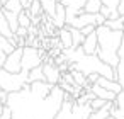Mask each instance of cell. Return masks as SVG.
Returning <instances> with one entry per match:
<instances>
[{
  "label": "cell",
  "mask_w": 124,
  "mask_h": 119,
  "mask_svg": "<svg viewBox=\"0 0 124 119\" xmlns=\"http://www.w3.org/2000/svg\"><path fill=\"white\" fill-rule=\"evenodd\" d=\"M27 83V71L21 73H9L5 70H0V90H5L7 94L19 92Z\"/></svg>",
  "instance_id": "3957f363"
},
{
  "label": "cell",
  "mask_w": 124,
  "mask_h": 119,
  "mask_svg": "<svg viewBox=\"0 0 124 119\" xmlns=\"http://www.w3.org/2000/svg\"><path fill=\"white\" fill-rule=\"evenodd\" d=\"M97 48H99V41H97V32H90L85 36L83 43H82V49L85 55H95L97 53Z\"/></svg>",
  "instance_id": "9c48e42d"
},
{
  "label": "cell",
  "mask_w": 124,
  "mask_h": 119,
  "mask_svg": "<svg viewBox=\"0 0 124 119\" xmlns=\"http://www.w3.org/2000/svg\"><path fill=\"white\" fill-rule=\"evenodd\" d=\"M56 32H58V39H60V43H61L63 49L73 48V39H71V32H70V29H68L66 26H65V27H61V29H58Z\"/></svg>",
  "instance_id": "5bb4252c"
},
{
  "label": "cell",
  "mask_w": 124,
  "mask_h": 119,
  "mask_svg": "<svg viewBox=\"0 0 124 119\" xmlns=\"http://www.w3.org/2000/svg\"><path fill=\"white\" fill-rule=\"evenodd\" d=\"M121 17H122V21H124V16H121Z\"/></svg>",
  "instance_id": "d590c367"
},
{
  "label": "cell",
  "mask_w": 124,
  "mask_h": 119,
  "mask_svg": "<svg viewBox=\"0 0 124 119\" xmlns=\"http://www.w3.org/2000/svg\"><path fill=\"white\" fill-rule=\"evenodd\" d=\"M51 22L56 29H61L66 26V10H65V5L61 2L56 4V10H54V16L51 17Z\"/></svg>",
  "instance_id": "30bf717a"
},
{
  "label": "cell",
  "mask_w": 124,
  "mask_h": 119,
  "mask_svg": "<svg viewBox=\"0 0 124 119\" xmlns=\"http://www.w3.org/2000/svg\"><path fill=\"white\" fill-rule=\"evenodd\" d=\"M12 116H14L12 107H10L9 104H5V105H4V111H2V114H0V119H12Z\"/></svg>",
  "instance_id": "4316f807"
},
{
  "label": "cell",
  "mask_w": 124,
  "mask_h": 119,
  "mask_svg": "<svg viewBox=\"0 0 124 119\" xmlns=\"http://www.w3.org/2000/svg\"><path fill=\"white\" fill-rule=\"evenodd\" d=\"M39 4H41V9H43V14L48 16L49 19L54 16V10H56V0H39Z\"/></svg>",
  "instance_id": "2e32d148"
},
{
  "label": "cell",
  "mask_w": 124,
  "mask_h": 119,
  "mask_svg": "<svg viewBox=\"0 0 124 119\" xmlns=\"http://www.w3.org/2000/svg\"><path fill=\"white\" fill-rule=\"evenodd\" d=\"M102 5H104L102 0H87L85 7H83V12H87V14H99Z\"/></svg>",
  "instance_id": "d6986e66"
},
{
  "label": "cell",
  "mask_w": 124,
  "mask_h": 119,
  "mask_svg": "<svg viewBox=\"0 0 124 119\" xmlns=\"http://www.w3.org/2000/svg\"><path fill=\"white\" fill-rule=\"evenodd\" d=\"M43 73H44V80L51 85H58L61 82V71L58 68V65L54 63L53 58H44L43 61Z\"/></svg>",
  "instance_id": "5b68a950"
},
{
  "label": "cell",
  "mask_w": 124,
  "mask_h": 119,
  "mask_svg": "<svg viewBox=\"0 0 124 119\" xmlns=\"http://www.w3.org/2000/svg\"><path fill=\"white\" fill-rule=\"evenodd\" d=\"M104 26H107V27L112 29V31H124V21H122V17H117V19H105Z\"/></svg>",
  "instance_id": "7402d4cb"
},
{
  "label": "cell",
  "mask_w": 124,
  "mask_h": 119,
  "mask_svg": "<svg viewBox=\"0 0 124 119\" xmlns=\"http://www.w3.org/2000/svg\"><path fill=\"white\" fill-rule=\"evenodd\" d=\"M71 68L82 71L85 77L90 75V73H97L100 77H105V78H112L116 80V73H114V68L109 66L107 63H104L97 55H83L77 63H70Z\"/></svg>",
  "instance_id": "7a4b0ae2"
},
{
  "label": "cell",
  "mask_w": 124,
  "mask_h": 119,
  "mask_svg": "<svg viewBox=\"0 0 124 119\" xmlns=\"http://www.w3.org/2000/svg\"><path fill=\"white\" fill-rule=\"evenodd\" d=\"M110 12H114V10H110V9H109V7H105V5H102V7H100V14H102L105 19H109V17H110Z\"/></svg>",
  "instance_id": "f546056e"
},
{
  "label": "cell",
  "mask_w": 124,
  "mask_h": 119,
  "mask_svg": "<svg viewBox=\"0 0 124 119\" xmlns=\"http://www.w3.org/2000/svg\"><path fill=\"white\" fill-rule=\"evenodd\" d=\"M56 2H61V0H56Z\"/></svg>",
  "instance_id": "8d00e7d4"
},
{
  "label": "cell",
  "mask_w": 124,
  "mask_h": 119,
  "mask_svg": "<svg viewBox=\"0 0 124 119\" xmlns=\"http://www.w3.org/2000/svg\"><path fill=\"white\" fill-rule=\"evenodd\" d=\"M29 16H31V21L34 17H41L43 16V9H41V4H39V0H32L31 2V7L27 9Z\"/></svg>",
  "instance_id": "cb8c5ba5"
},
{
  "label": "cell",
  "mask_w": 124,
  "mask_h": 119,
  "mask_svg": "<svg viewBox=\"0 0 124 119\" xmlns=\"http://www.w3.org/2000/svg\"><path fill=\"white\" fill-rule=\"evenodd\" d=\"M2 9L4 10H9V12H14V14H19V12L24 10L22 5H21V0H7Z\"/></svg>",
  "instance_id": "ffe728a7"
},
{
  "label": "cell",
  "mask_w": 124,
  "mask_h": 119,
  "mask_svg": "<svg viewBox=\"0 0 124 119\" xmlns=\"http://www.w3.org/2000/svg\"><path fill=\"white\" fill-rule=\"evenodd\" d=\"M51 88H53V85L48 83V82H44V80L29 83V92H31V95L36 97V99H41V100L46 99V97L51 94Z\"/></svg>",
  "instance_id": "ba28073f"
},
{
  "label": "cell",
  "mask_w": 124,
  "mask_h": 119,
  "mask_svg": "<svg viewBox=\"0 0 124 119\" xmlns=\"http://www.w3.org/2000/svg\"><path fill=\"white\" fill-rule=\"evenodd\" d=\"M0 36H4L5 39H10L14 36V32H12V29L4 16V9H0Z\"/></svg>",
  "instance_id": "9a60e30c"
},
{
  "label": "cell",
  "mask_w": 124,
  "mask_h": 119,
  "mask_svg": "<svg viewBox=\"0 0 124 119\" xmlns=\"http://www.w3.org/2000/svg\"><path fill=\"white\" fill-rule=\"evenodd\" d=\"M5 2H7V0H2V4H5Z\"/></svg>",
  "instance_id": "e575fe53"
},
{
  "label": "cell",
  "mask_w": 124,
  "mask_h": 119,
  "mask_svg": "<svg viewBox=\"0 0 124 119\" xmlns=\"http://www.w3.org/2000/svg\"><path fill=\"white\" fill-rule=\"evenodd\" d=\"M17 21H19V26L21 27H31L32 26V21H31V16H29V12L27 10H22V12H19V17H17Z\"/></svg>",
  "instance_id": "d4e9b609"
},
{
  "label": "cell",
  "mask_w": 124,
  "mask_h": 119,
  "mask_svg": "<svg viewBox=\"0 0 124 119\" xmlns=\"http://www.w3.org/2000/svg\"><path fill=\"white\" fill-rule=\"evenodd\" d=\"M85 2L87 0H61V4L65 5V10H66V24H70L75 16L83 12Z\"/></svg>",
  "instance_id": "52a82bcc"
},
{
  "label": "cell",
  "mask_w": 124,
  "mask_h": 119,
  "mask_svg": "<svg viewBox=\"0 0 124 119\" xmlns=\"http://www.w3.org/2000/svg\"><path fill=\"white\" fill-rule=\"evenodd\" d=\"M14 34H16L17 38H24V39H26L29 32H27V29H26V27H21V26H19V27H17V31H16Z\"/></svg>",
  "instance_id": "f1b7e54d"
},
{
  "label": "cell",
  "mask_w": 124,
  "mask_h": 119,
  "mask_svg": "<svg viewBox=\"0 0 124 119\" xmlns=\"http://www.w3.org/2000/svg\"><path fill=\"white\" fill-rule=\"evenodd\" d=\"M80 31H82V34H83V36H87V34H90V32H93V31H95V26H85V27H82Z\"/></svg>",
  "instance_id": "4dcf8cb0"
},
{
  "label": "cell",
  "mask_w": 124,
  "mask_h": 119,
  "mask_svg": "<svg viewBox=\"0 0 124 119\" xmlns=\"http://www.w3.org/2000/svg\"><path fill=\"white\" fill-rule=\"evenodd\" d=\"M117 12H119V16H124V0H119V5H117Z\"/></svg>",
  "instance_id": "1f68e13d"
},
{
  "label": "cell",
  "mask_w": 124,
  "mask_h": 119,
  "mask_svg": "<svg viewBox=\"0 0 124 119\" xmlns=\"http://www.w3.org/2000/svg\"><path fill=\"white\" fill-rule=\"evenodd\" d=\"M107 102H109V100H104V99H100V97H95L93 100H90V107H92V111H99V109H102Z\"/></svg>",
  "instance_id": "484cf974"
},
{
  "label": "cell",
  "mask_w": 124,
  "mask_h": 119,
  "mask_svg": "<svg viewBox=\"0 0 124 119\" xmlns=\"http://www.w3.org/2000/svg\"><path fill=\"white\" fill-rule=\"evenodd\" d=\"M9 73H21L22 71V48H16L12 53L7 55L4 68Z\"/></svg>",
  "instance_id": "8992f818"
},
{
  "label": "cell",
  "mask_w": 124,
  "mask_h": 119,
  "mask_svg": "<svg viewBox=\"0 0 124 119\" xmlns=\"http://www.w3.org/2000/svg\"><path fill=\"white\" fill-rule=\"evenodd\" d=\"M87 90L93 92V94H95V97H100V99L109 100V102H114V100H116V97H117V94H114V92H110V90H107V88H104V87H100V85H97V83H92Z\"/></svg>",
  "instance_id": "8fae6325"
},
{
  "label": "cell",
  "mask_w": 124,
  "mask_h": 119,
  "mask_svg": "<svg viewBox=\"0 0 124 119\" xmlns=\"http://www.w3.org/2000/svg\"><path fill=\"white\" fill-rule=\"evenodd\" d=\"M110 107H112V102H107L102 109L92 111V114H90L88 119H105V117H109L110 116Z\"/></svg>",
  "instance_id": "ac0fdd59"
},
{
  "label": "cell",
  "mask_w": 124,
  "mask_h": 119,
  "mask_svg": "<svg viewBox=\"0 0 124 119\" xmlns=\"http://www.w3.org/2000/svg\"><path fill=\"white\" fill-rule=\"evenodd\" d=\"M122 32H124V31H122Z\"/></svg>",
  "instance_id": "74e56055"
},
{
  "label": "cell",
  "mask_w": 124,
  "mask_h": 119,
  "mask_svg": "<svg viewBox=\"0 0 124 119\" xmlns=\"http://www.w3.org/2000/svg\"><path fill=\"white\" fill-rule=\"evenodd\" d=\"M95 32H97V41H99V48L95 55L109 66L116 68L119 63V48L122 44L124 32L112 31L107 26H97Z\"/></svg>",
  "instance_id": "6da1fadb"
},
{
  "label": "cell",
  "mask_w": 124,
  "mask_h": 119,
  "mask_svg": "<svg viewBox=\"0 0 124 119\" xmlns=\"http://www.w3.org/2000/svg\"><path fill=\"white\" fill-rule=\"evenodd\" d=\"M39 80H44V73H43V65L41 66H36L32 70L27 71V83H32V82H39ZM46 82V80H44Z\"/></svg>",
  "instance_id": "e0dca14e"
},
{
  "label": "cell",
  "mask_w": 124,
  "mask_h": 119,
  "mask_svg": "<svg viewBox=\"0 0 124 119\" xmlns=\"http://www.w3.org/2000/svg\"><path fill=\"white\" fill-rule=\"evenodd\" d=\"M114 73H116V80L121 83V87L124 90V39H122V44L119 48V63L114 68Z\"/></svg>",
  "instance_id": "7c38bea8"
},
{
  "label": "cell",
  "mask_w": 124,
  "mask_h": 119,
  "mask_svg": "<svg viewBox=\"0 0 124 119\" xmlns=\"http://www.w3.org/2000/svg\"><path fill=\"white\" fill-rule=\"evenodd\" d=\"M46 55L43 48L34 46H24L22 48V71H29L36 66H41Z\"/></svg>",
  "instance_id": "277c9868"
},
{
  "label": "cell",
  "mask_w": 124,
  "mask_h": 119,
  "mask_svg": "<svg viewBox=\"0 0 124 119\" xmlns=\"http://www.w3.org/2000/svg\"><path fill=\"white\" fill-rule=\"evenodd\" d=\"M95 83H97V85H100V87H104V88H107V90H110V92H114V94H119V92L122 90V87H121V83H119L117 80H112V78H105V77H99Z\"/></svg>",
  "instance_id": "4fadbf2b"
},
{
  "label": "cell",
  "mask_w": 124,
  "mask_h": 119,
  "mask_svg": "<svg viewBox=\"0 0 124 119\" xmlns=\"http://www.w3.org/2000/svg\"><path fill=\"white\" fill-rule=\"evenodd\" d=\"M105 119H116V117H114V116H109V117H105Z\"/></svg>",
  "instance_id": "836d02e7"
},
{
  "label": "cell",
  "mask_w": 124,
  "mask_h": 119,
  "mask_svg": "<svg viewBox=\"0 0 124 119\" xmlns=\"http://www.w3.org/2000/svg\"><path fill=\"white\" fill-rule=\"evenodd\" d=\"M31 2H32V0H21V5H22V9H24V10H27V9L31 7Z\"/></svg>",
  "instance_id": "d6a6232c"
},
{
  "label": "cell",
  "mask_w": 124,
  "mask_h": 119,
  "mask_svg": "<svg viewBox=\"0 0 124 119\" xmlns=\"http://www.w3.org/2000/svg\"><path fill=\"white\" fill-rule=\"evenodd\" d=\"M68 29H70V32H71V39H73V48H78V46H82V43H83V39H85V36L82 34V31L80 29H75V27H71V26H66Z\"/></svg>",
  "instance_id": "44dd1931"
},
{
  "label": "cell",
  "mask_w": 124,
  "mask_h": 119,
  "mask_svg": "<svg viewBox=\"0 0 124 119\" xmlns=\"http://www.w3.org/2000/svg\"><path fill=\"white\" fill-rule=\"evenodd\" d=\"M102 4L105 7H109L110 10H117V5H119V0H102Z\"/></svg>",
  "instance_id": "83f0119b"
},
{
  "label": "cell",
  "mask_w": 124,
  "mask_h": 119,
  "mask_svg": "<svg viewBox=\"0 0 124 119\" xmlns=\"http://www.w3.org/2000/svg\"><path fill=\"white\" fill-rule=\"evenodd\" d=\"M4 16H5V19H7V22H9L10 29H12V32H16V31H17V27H19V21H17L19 14L9 12V10H4Z\"/></svg>",
  "instance_id": "603a6c76"
}]
</instances>
